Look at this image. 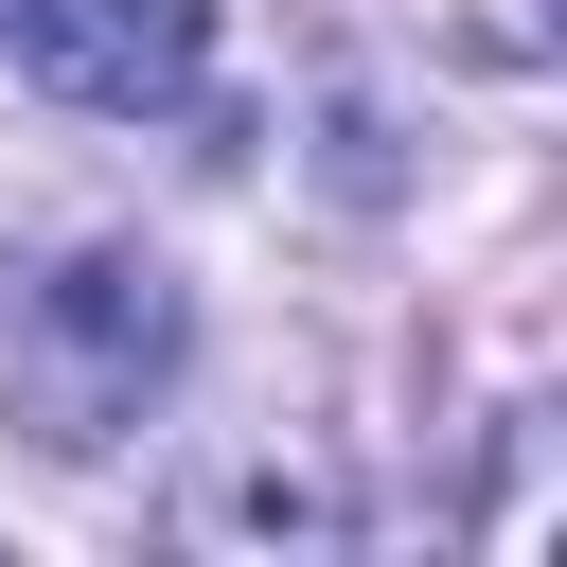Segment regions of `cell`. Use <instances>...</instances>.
<instances>
[{"mask_svg": "<svg viewBox=\"0 0 567 567\" xmlns=\"http://www.w3.org/2000/svg\"><path fill=\"white\" fill-rule=\"evenodd\" d=\"M177 337H195V301H177L159 248H53V266H18V301H0V408H18L53 461H89V443H124V425L177 390Z\"/></svg>", "mask_w": 567, "mask_h": 567, "instance_id": "6da1fadb", "label": "cell"}, {"mask_svg": "<svg viewBox=\"0 0 567 567\" xmlns=\"http://www.w3.org/2000/svg\"><path fill=\"white\" fill-rule=\"evenodd\" d=\"M0 71L53 89V106L159 124V106H195V71H213V0H0Z\"/></svg>", "mask_w": 567, "mask_h": 567, "instance_id": "7a4b0ae2", "label": "cell"}]
</instances>
